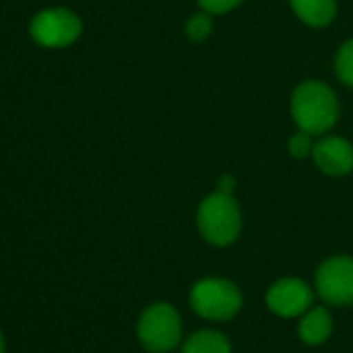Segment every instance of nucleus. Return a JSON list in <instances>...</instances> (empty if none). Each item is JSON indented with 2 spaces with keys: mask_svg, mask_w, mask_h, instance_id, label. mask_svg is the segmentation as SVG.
I'll return each mask as SVG.
<instances>
[{
  "mask_svg": "<svg viewBox=\"0 0 353 353\" xmlns=\"http://www.w3.org/2000/svg\"><path fill=\"white\" fill-rule=\"evenodd\" d=\"M291 114L301 131L310 135H322L336 121V96L322 81H303L291 96Z\"/></svg>",
  "mask_w": 353,
  "mask_h": 353,
  "instance_id": "nucleus-1",
  "label": "nucleus"
},
{
  "mask_svg": "<svg viewBox=\"0 0 353 353\" xmlns=\"http://www.w3.org/2000/svg\"><path fill=\"white\" fill-rule=\"evenodd\" d=\"M198 229L212 245H229L239 237L241 212L231 194L214 192L198 208Z\"/></svg>",
  "mask_w": 353,
  "mask_h": 353,
  "instance_id": "nucleus-2",
  "label": "nucleus"
},
{
  "mask_svg": "<svg viewBox=\"0 0 353 353\" xmlns=\"http://www.w3.org/2000/svg\"><path fill=\"white\" fill-rule=\"evenodd\" d=\"M137 334L148 351L164 353L181 339V318L172 305L154 303L141 314Z\"/></svg>",
  "mask_w": 353,
  "mask_h": 353,
  "instance_id": "nucleus-3",
  "label": "nucleus"
},
{
  "mask_svg": "<svg viewBox=\"0 0 353 353\" xmlns=\"http://www.w3.org/2000/svg\"><path fill=\"white\" fill-rule=\"evenodd\" d=\"M192 307L208 320H229L241 310L239 289L225 279H204L192 289Z\"/></svg>",
  "mask_w": 353,
  "mask_h": 353,
  "instance_id": "nucleus-4",
  "label": "nucleus"
},
{
  "mask_svg": "<svg viewBox=\"0 0 353 353\" xmlns=\"http://www.w3.org/2000/svg\"><path fill=\"white\" fill-rule=\"evenodd\" d=\"M81 36V21L69 9H48L34 17L32 38L46 48L71 46Z\"/></svg>",
  "mask_w": 353,
  "mask_h": 353,
  "instance_id": "nucleus-5",
  "label": "nucleus"
},
{
  "mask_svg": "<svg viewBox=\"0 0 353 353\" xmlns=\"http://www.w3.org/2000/svg\"><path fill=\"white\" fill-rule=\"evenodd\" d=\"M318 295L332 305L353 303V258L336 256L316 270Z\"/></svg>",
  "mask_w": 353,
  "mask_h": 353,
  "instance_id": "nucleus-6",
  "label": "nucleus"
},
{
  "mask_svg": "<svg viewBox=\"0 0 353 353\" xmlns=\"http://www.w3.org/2000/svg\"><path fill=\"white\" fill-rule=\"evenodd\" d=\"M266 301L274 314L283 318H293V316L303 314L312 305L314 293L299 279H281L270 287Z\"/></svg>",
  "mask_w": 353,
  "mask_h": 353,
  "instance_id": "nucleus-7",
  "label": "nucleus"
},
{
  "mask_svg": "<svg viewBox=\"0 0 353 353\" xmlns=\"http://www.w3.org/2000/svg\"><path fill=\"white\" fill-rule=\"evenodd\" d=\"M312 158L316 166L330 176H343L353 170V145L343 137H324L314 143Z\"/></svg>",
  "mask_w": 353,
  "mask_h": 353,
  "instance_id": "nucleus-8",
  "label": "nucleus"
},
{
  "mask_svg": "<svg viewBox=\"0 0 353 353\" xmlns=\"http://www.w3.org/2000/svg\"><path fill=\"white\" fill-rule=\"evenodd\" d=\"M295 15L310 28H324L336 15V0H289Z\"/></svg>",
  "mask_w": 353,
  "mask_h": 353,
  "instance_id": "nucleus-9",
  "label": "nucleus"
},
{
  "mask_svg": "<svg viewBox=\"0 0 353 353\" xmlns=\"http://www.w3.org/2000/svg\"><path fill=\"white\" fill-rule=\"evenodd\" d=\"M330 330H332V318L324 307H312L299 324V336L307 345L324 343L330 336Z\"/></svg>",
  "mask_w": 353,
  "mask_h": 353,
  "instance_id": "nucleus-10",
  "label": "nucleus"
},
{
  "mask_svg": "<svg viewBox=\"0 0 353 353\" xmlns=\"http://www.w3.org/2000/svg\"><path fill=\"white\" fill-rule=\"evenodd\" d=\"M183 353H231V345L216 330H200L185 341Z\"/></svg>",
  "mask_w": 353,
  "mask_h": 353,
  "instance_id": "nucleus-11",
  "label": "nucleus"
},
{
  "mask_svg": "<svg viewBox=\"0 0 353 353\" xmlns=\"http://www.w3.org/2000/svg\"><path fill=\"white\" fill-rule=\"evenodd\" d=\"M334 71H336V77L345 85H351L353 88V38L349 42H345L341 46V50L336 52Z\"/></svg>",
  "mask_w": 353,
  "mask_h": 353,
  "instance_id": "nucleus-12",
  "label": "nucleus"
},
{
  "mask_svg": "<svg viewBox=\"0 0 353 353\" xmlns=\"http://www.w3.org/2000/svg\"><path fill=\"white\" fill-rule=\"evenodd\" d=\"M212 28H214V21H212V15L210 13H198L194 15L188 26H185V32H188V38L194 40V42H204L210 34H212Z\"/></svg>",
  "mask_w": 353,
  "mask_h": 353,
  "instance_id": "nucleus-13",
  "label": "nucleus"
},
{
  "mask_svg": "<svg viewBox=\"0 0 353 353\" xmlns=\"http://www.w3.org/2000/svg\"><path fill=\"white\" fill-rule=\"evenodd\" d=\"M314 143H312V135L305 131H297L291 139H289V152L293 158H305L307 154H312Z\"/></svg>",
  "mask_w": 353,
  "mask_h": 353,
  "instance_id": "nucleus-14",
  "label": "nucleus"
},
{
  "mask_svg": "<svg viewBox=\"0 0 353 353\" xmlns=\"http://www.w3.org/2000/svg\"><path fill=\"white\" fill-rule=\"evenodd\" d=\"M243 0H198V5L202 7V11L210 13V15H223L233 11L235 7H239Z\"/></svg>",
  "mask_w": 353,
  "mask_h": 353,
  "instance_id": "nucleus-15",
  "label": "nucleus"
},
{
  "mask_svg": "<svg viewBox=\"0 0 353 353\" xmlns=\"http://www.w3.org/2000/svg\"><path fill=\"white\" fill-rule=\"evenodd\" d=\"M235 190V176L231 174H223L219 183H216V192H223V194H233Z\"/></svg>",
  "mask_w": 353,
  "mask_h": 353,
  "instance_id": "nucleus-16",
  "label": "nucleus"
},
{
  "mask_svg": "<svg viewBox=\"0 0 353 353\" xmlns=\"http://www.w3.org/2000/svg\"><path fill=\"white\" fill-rule=\"evenodd\" d=\"M0 353H5V336L0 332Z\"/></svg>",
  "mask_w": 353,
  "mask_h": 353,
  "instance_id": "nucleus-17",
  "label": "nucleus"
}]
</instances>
